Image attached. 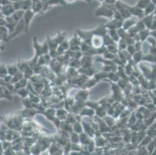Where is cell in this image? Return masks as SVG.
Returning <instances> with one entry per match:
<instances>
[{
	"instance_id": "1",
	"label": "cell",
	"mask_w": 156,
	"mask_h": 155,
	"mask_svg": "<svg viewBox=\"0 0 156 155\" xmlns=\"http://www.w3.org/2000/svg\"><path fill=\"white\" fill-rule=\"evenodd\" d=\"M155 5L153 4L152 2H150V3L148 4V6L144 9H145V10H144V13H145V14H150L153 11L155 10Z\"/></svg>"
},
{
	"instance_id": "2",
	"label": "cell",
	"mask_w": 156,
	"mask_h": 155,
	"mask_svg": "<svg viewBox=\"0 0 156 155\" xmlns=\"http://www.w3.org/2000/svg\"><path fill=\"white\" fill-rule=\"evenodd\" d=\"M7 74H8L7 67L3 64L0 65V78H5L7 76Z\"/></svg>"
},
{
	"instance_id": "3",
	"label": "cell",
	"mask_w": 156,
	"mask_h": 155,
	"mask_svg": "<svg viewBox=\"0 0 156 155\" xmlns=\"http://www.w3.org/2000/svg\"><path fill=\"white\" fill-rule=\"evenodd\" d=\"M149 3H150V0H140L138 4L137 5V7L139 9H145Z\"/></svg>"
},
{
	"instance_id": "4",
	"label": "cell",
	"mask_w": 156,
	"mask_h": 155,
	"mask_svg": "<svg viewBox=\"0 0 156 155\" xmlns=\"http://www.w3.org/2000/svg\"><path fill=\"white\" fill-rule=\"evenodd\" d=\"M7 71H8L9 75L12 76L17 73V67L14 66H7Z\"/></svg>"
},
{
	"instance_id": "5",
	"label": "cell",
	"mask_w": 156,
	"mask_h": 155,
	"mask_svg": "<svg viewBox=\"0 0 156 155\" xmlns=\"http://www.w3.org/2000/svg\"><path fill=\"white\" fill-rule=\"evenodd\" d=\"M152 2L156 6V0H152Z\"/></svg>"
},
{
	"instance_id": "6",
	"label": "cell",
	"mask_w": 156,
	"mask_h": 155,
	"mask_svg": "<svg viewBox=\"0 0 156 155\" xmlns=\"http://www.w3.org/2000/svg\"><path fill=\"white\" fill-rule=\"evenodd\" d=\"M155 12H156V7H155Z\"/></svg>"
}]
</instances>
